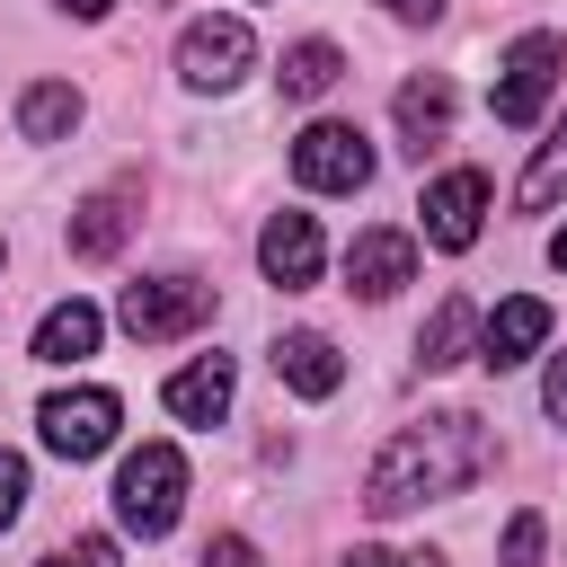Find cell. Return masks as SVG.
I'll use <instances>...</instances> for the list:
<instances>
[{
	"label": "cell",
	"instance_id": "obj_3",
	"mask_svg": "<svg viewBox=\"0 0 567 567\" xmlns=\"http://www.w3.org/2000/svg\"><path fill=\"white\" fill-rule=\"evenodd\" d=\"M558 80H567V35H549V27H532V35H514L505 44V71H496V89H487V106H496V124H540V106L558 97Z\"/></svg>",
	"mask_w": 567,
	"mask_h": 567
},
{
	"label": "cell",
	"instance_id": "obj_14",
	"mask_svg": "<svg viewBox=\"0 0 567 567\" xmlns=\"http://www.w3.org/2000/svg\"><path fill=\"white\" fill-rule=\"evenodd\" d=\"M159 399H168V416H177V425H213V416L230 408V354H195Z\"/></svg>",
	"mask_w": 567,
	"mask_h": 567
},
{
	"label": "cell",
	"instance_id": "obj_16",
	"mask_svg": "<svg viewBox=\"0 0 567 567\" xmlns=\"http://www.w3.org/2000/svg\"><path fill=\"white\" fill-rule=\"evenodd\" d=\"M470 337H478V301H470V292H443V310H434L425 337H416V363H425V372H452V363L470 354Z\"/></svg>",
	"mask_w": 567,
	"mask_h": 567
},
{
	"label": "cell",
	"instance_id": "obj_12",
	"mask_svg": "<svg viewBox=\"0 0 567 567\" xmlns=\"http://www.w3.org/2000/svg\"><path fill=\"white\" fill-rule=\"evenodd\" d=\"M408 275H416V239L408 230H363L346 248V292H363V301H390Z\"/></svg>",
	"mask_w": 567,
	"mask_h": 567
},
{
	"label": "cell",
	"instance_id": "obj_7",
	"mask_svg": "<svg viewBox=\"0 0 567 567\" xmlns=\"http://www.w3.org/2000/svg\"><path fill=\"white\" fill-rule=\"evenodd\" d=\"M115 390H53L44 408H35V434H44V452H62V461H97L106 443H115Z\"/></svg>",
	"mask_w": 567,
	"mask_h": 567
},
{
	"label": "cell",
	"instance_id": "obj_26",
	"mask_svg": "<svg viewBox=\"0 0 567 567\" xmlns=\"http://www.w3.org/2000/svg\"><path fill=\"white\" fill-rule=\"evenodd\" d=\"M540 408H549V416H558V425H567V354H558V363H549V381H540Z\"/></svg>",
	"mask_w": 567,
	"mask_h": 567
},
{
	"label": "cell",
	"instance_id": "obj_23",
	"mask_svg": "<svg viewBox=\"0 0 567 567\" xmlns=\"http://www.w3.org/2000/svg\"><path fill=\"white\" fill-rule=\"evenodd\" d=\"M18 505H27V461H18L9 443H0V532L18 523Z\"/></svg>",
	"mask_w": 567,
	"mask_h": 567
},
{
	"label": "cell",
	"instance_id": "obj_15",
	"mask_svg": "<svg viewBox=\"0 0 567 567\" xmlns=\"http://www.w3.org/2000/svg\"><path fill=\"white\" fill-rule=\"evenodd\" d=\"M399 133H408V151H416V159L452 133V80H443V71H416V80L399 89Z\"/></svg>",
	"mask_w": 567,
	"mask_h": 567
},
{
	"label": "cell",
	"instance_id": "obj_6",
	"mask_svg": "<svg viewBox=\"0 0 567 567\" xmlns=\"http://www.w3.org/2000/svg\"><path fill=\"white\" fill-rule=\"evenodd\" d=\"M292 177H301L310 195H354V186H372V142L328 115V124H310V133L292 142Z\"/></svg>",
	"mask_w": 567,
	"mask_h": 567
},
{
	"label": "cell",
	"instance_id": "obj_28",
	"mask_svg": "<svg viewBox=\"0 0 567 567\" xmlns=\"http://www.w3.org/2000/svg\"><path fill=\"white\" fill-rule=\"evenodd\" d=\"M62 9H71V18H106L115 0H62Z\"/></svg>",
	"mask_w": 567,
	"mask_h": 567
},
{
	"label": "cell",
	"instance_id": "obj_9",
	"mask_svg": "<svg viewBox=\"0 0 567 567\" xmlns=\"http://www.w3.org/2000/svg\"><path fill=\"white\" fill-rule=\"evenodd\" d=\"M416 213H425V239H434V248H470L478 221H487V177H478V168H443Z\"/></svg>",
	"mask_w": 567,
	"mask_h": 567
},
{
	"label": "cell",
	"instance_id": "obj_22",
	"mask_svg": "<svg viewBox=\"0 0 567 567\" xmlns=\"http://www.w3.org/2000/svg\"><path fill=\"white\" fill-rule=\"evenodd\" d=\"M44 567H115V540H62V549H44Z\"/></svg>",
	"mask_w": 567,
	"mask_h": 567
},
{
	"label": "cell",
	"instance_id": "obj_2",
	"mask_svg": "<svg viewBox=\"0 0 567 567\" xmlns=\"http://www.w3.org/2000/svg\"><path fill=\"white\" fill-rule=\"evenodd\" d=\"M177 505H186V452H177V443L124 452V470H115V523L142 532V540H159V532L177 523Z\"/></svg>",
	"mask_w": 567,
	"mask_h": 567
},
{
	"label": "cell",
	"instance_id": "obj_1",
	"mask_svg": "<svg viewBox=\"0 0 567 567\" xmlns=\"http://www.w3.org/2000/svg\"><path fill=\"white\" fill-rule=\"evenodd\" d=\"M487 461H496L487 425H478L470 408H443V416L399 425V434L381 443V461H372V478H363V505H372V514H416V505H443V496H461Z\"/></svg>",
	"mask_w": 567,
	"mask_h": 567
},
{
	"label": "cell",
	"instance_id": "obj_20",
	"mask_svg": "<svg viewBox=\"0 0 567 567\" xmlns=\"http://www.w3.org/2000/svg\"><path fill=\"white\" fill-rule=\"evenodd\" d=\"M558 195H567V115H558V133H549V142L532 151V168H523L514 204H523V213H549Z\"/></svg>",
	"mask_w": 567,
	"mask_h": 567
},
{
	"label": "cell",
	"instance_id": "obj_27",
	"mask_svg": "<svg viewBox=\"0 0 567 567\" xmlns=\"http://www.w3.org/2000/svg\"><path fill=\"white\" fill-rule=\"evenodd\" d=\"M381 9H390V18H408V27H416V18H434V9H443V0H381Z\"/></svg>",
	"mask_w": 567,
	"mask_h": 567
},
{
	"label": "cell",
	"instance_id": "obj_8",
	"mask_svg": "<svg viewBox=\"0 0 567 567\" xmlns=\"http://www.w3.org/2000/svg\"><path fill=\"white\" fill-rule=\"evenodd\" d=\"M142 230V177H115V186H97L80 213H71V257H115L124 239Z\"/></svg>",
	"mask_w": 567,
	"mask_h": 567
},
{
	"label": "cell",
	"instance_id": "obj_25",
	"mask_svg": "<svg viewBox=\"0 0 567 567\" xmlns=\"http://www.w3.org/2000/svg\"><path fill=\"white\" fill-rule=\"evenodd\" d=\"M204 567H257V549L239 532H221V540H204Z\"/></svg>",
	"mask_w": 567,
	"mask_h": 567
},
{
	"label": "cell",
	"instance_id": "obj_29",
	"mask_svg": "<svg viewBox=\"0 0 567 567\" xmlns=\"http://www.w3.org/2000/svg\"><path fill=\"white\" fill-rule=\"evenodd\" d=\"M549 266H558V275H567V230H558V239H549Z\"/></svg>",
	"mask_w": 567,
	"mask_h": 567
},
{
	"label": "cell",
	"instance_id": "obj_13",
	"mask_svg": "<svg viewBox=\"0 0 567 567\" xmlns=\"http://www.w3.org/2000/svg\"><path fill=\"white\" fill-rule=\"evenodd\" d=\"M275 381H284V390H301V399H337L346 354H337L319 328H284V337H275Z\"/></svg>",
	"mask_w": 567,
	"mask_h": 567
},
{
	"label": "cell",
	"instance_id": "obj_11",
	"mask_svg": "<svg viewBox=\"0 0 567 567\" xmlns=\"http://www.w3.org/2000/svg\"><path fill=\"white\" fill-rule=\"evenodd\" d=\"M540 337H549V301H540V292H514V301L487 310V328H478V363H487V372H514L523 354H540Z\"/></svg>",
	"mask_w": 567,
	"mask_h": 567
},
{
	"label": "cell",
	"instance_id": "obj_19",
	"mask_svg": "<svg viewBox=\"0 0 567 567\" xmlns=\"http://www.w3.org/2000/svg\"><path fill=\"white\" fill-rule=\"evenodd\" d=\"M275 80H284V97H319V89H337V80H346V53H337L328 35H310V44H292V53H284V71H275Z\"/></svg>",
	"mask_w": 567,
	"mask_h": 567
},
{
	"label": "cell",
	"instance_id": "obj_21",
	"mask_svg": "<svg viewBox=\"0 0 567 567\" xmlns=\"http://www.w3.org/2000/svg\"><path fill=\"white\" fill-rule=\"evenodd\" d=\"M540 540H549V523L523 505V514L505 523V567H540Z\"/></svg>",
	"mask_w": 567,
	"mask_h": 567
},
{
	"label": "cell",
	"instance_id": "obj_18",
	"mask_svg": "<svg viewBox=\"0 0 567 567\" xmlns=\"http://www.w3.org/2000/svg\"><path fill=\"white\" fill-rule=\"evenodd\" d=\"M71 124H80V89H71V80H35V89L18 97V133H27V142H62Z\"/></svg>",
	"mask_w": 567,
	"mask_h": 567
},
{
	"label": "cell",
	"instance_id": "obj_4",
	"mask_svg": "<svg viewBox=\"0 0 567 567\" xmlns=\"http://www.w3.org/2000/svg\"><path fill=\"white\" fill-rule=\"evenodd\" d=\"M115 319H124V337H142V346L195 337V328L213 319V284H204V275H151V284H124Z\"/></svg>",
	"mask_w": 567,
	"mask_h": 567
},
{
	"label": "cell",
	"instance_id": "obj_5",
	"mask_svg": "<svg viewBox=\"0 0 567 567\" xmlns=\"http://www.w3.org/2000/svg\"><path fill=\"white\" fill-rule=\"evenodd\" d=\"M248 62H257L248 18H195V27L177 35V80H186V89H239Z\"/></svg>",
	"mask_w": 567,
	"mask_h": 567
},
{
	"label": "cell",
	"instance_id": "obj_24",
	"mask_svg": "<svg viewBox=\"0 0 567 567\" xmlns=\"http://www.w3.org/2000/svg\"><path fill=\"white\" fill-rule=\"evenodd\" d=\"M346 567H443L434 549H354Z\"/></svg>",
	"mask_w": 567,
	"mask_h": 567
},
{
	"label": "cell",
	"instance_id": "obj_10",
	"mask_svg": "<svg viewBox=\"0 0 567 567\" xmlns=\"http://www.w3.org/2000/svg\"><path fill=\"white\" fill-rule=\"evenodd\" d=\"M257 266H266V284L310 292V284H319V221H310V213H275V221L257 230Z\"/></svg>",
	"mask_w": 567,
	"mask_h": 567
},
{
	"label": "cell",
	"instance_id": "obj_17",
	"mask_svg": "<svg viewBox=\"0 0 567 567\" xmlns=\"http://www.w3.org/2000/svg\"><path fill=\"white\" fill-rule=\"evenodd\" d=\"M97 310L89 301H53L44 310V328H35V363H80V354H97Z\"/></svg>",
	"mask_w": 567,
	"mask_h": 567
}]
</instances>
